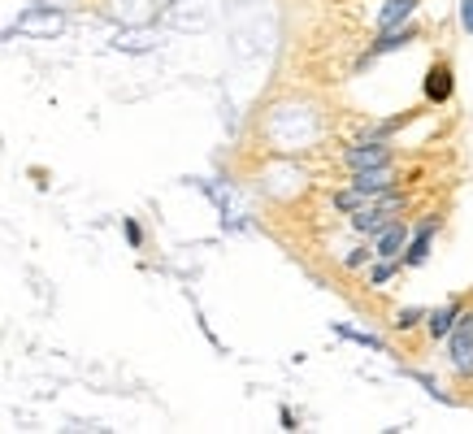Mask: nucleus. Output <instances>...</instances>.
Listing matches in <instances>:
<instances>
[{"instance_id": "f257e3e1", "label": "nucleus", "mask_w": 473, "mask_h": 434, "mask_svg": "<svg viewBox=\"0 0 473 434\" xmlns=\"http://www.w3.org/2000/svg\"><path fill=\"white\" fill-rule=\"evenodd\" d=\"M452 339V356L461 374H473V317H456V326L447 330Z\"/></svg>"}, {"instance_id": "f03ea898", "label": "nucleus", "mask_w": 473, "mask_h": 434, "mask_svg": "<svg viewBox=\"0 0 473 434\" xmlns=\"http://www.w3.org/2000/svg\"><path fill=\"white\" fill-rule=\"evenodd\" d=\"M391 165H373V170H352V191L356 196H382V191H391Z\"/></svg>"}, {"instance_id": "7ed1b4c3", "label": "nucleus", "mask_w": 473, "mask_h": 434, "mask_svg": "<svg viewBox=\"0 0 473 434\" xmlns=\"http://www.w3.org/2000/svg\"><path fill=\"white\" fill-rule=\"evenodd\" d=\"M404 244H409V226H404V221H386V226L373 235V256L395 261V256L404 252Z\"/></svg>"}, {"instance_id": "20e7f679", "label": "nucleus", "mask_w": 473, "mask_h": 434, "mask_svg": "<svg viewBox=\"0 0 473 434\" xmlns=\"http://www.w3.org/2000/svg\"><path fill=\"white\" fill-rule=\"evenodd\" d=\"M348 165L352 170H373V165H391V148L378 139H365L356 143V148H348Z\"/></svg>"}, {"instance_id": "39448f33", "label": "nucleus", "mask_w": 473, "mask_h": 434, "mask_svg": "<svg viewBox=\"0 0 473 434\" xmlns=\"http://www.w3.org/2000/svg\"><path fill=\"white\" fill-rule=\"evenodd\" d=\"M430 244H434V217H426L413 235V244H404V265H426L430 256Z\"/></svg>"}, {"instance_id": "423d86ee", "label": "nucleus", "mask_w": 473, "mask_h": 434, "mask_svg": "<svg viewBox=\"0 0 473 434\" xmlns=\"http://www.w3.org/2000/svg\"><path fill=\"white\" fill-rule=\"evenodd\" d=\"M61 26H65V18L53 13V9H48V13H26V18L18 22L22 35H61Z\"/></svg>"}, {"instance_id": "0eeeda50", "label": "nucleus", "mask_w": 473, "mask_h": 434, "mask_svg": "<svg viewBox=\"0 0 473 434\" xmlns=\"http://www.w3.org/2000/svg\"><path fill=\"white\" fill-rule=\"evenodd\" d=\"M409 39H417V26H391V30H382V39L369 48V57H382V53H395V48H404Z\"/></svg>"}, {"instance_id": "6e6552de", "label": "nucleus", "mask_w": 473, "mask_h": 434, "mask_svg": "<svg viewBox=\"0 0 473 434\" xmlns=\"http://www.w3.org/2000/svg\"><path fill=\"white\" fill-rule=\"evenodd\" d=\"M456 317H461V304H443V309H434L430 317H426V330H430V339H447V330L456 326Z\"/></svg>"}, {"instance_id": "1a4fd4ad", "label": "nucleus", "mask_w": 473, "mask_h": 434, "mask_svg": "<svg viewBox=\"0 0 473 434\" xmlns=\"http://www.w3.org/2000/svg\"><path fill=\"white\" fill-rule=\"evenodd\" d=\"M426 100H434V105L452 100V70H447V66H434V70L426 74Z\"/></svg>"}, {"instance_id": "9d476101", "label": "nucleus", "mask_w": 473, "mask_h": 434, "mask_svg": "<svg viewBox=\"0 0 473 434\" xmlns=\"http://www.w3.org/2000/svg\"><path fill=\"white\" fill-rule=\"evenodd\" d=\"M413 9H417V0H386V9L378 13V26L391 30V26H404L413 18Z\"/></svg>"}, {"instance_id": "9b49d317", "label": "nucleus", "mask_w": 473, "mask_h": 434, "mask_svg": "<svg viewBox=\"0 0 473 434\" xmlns=\"http://www.w3.org/2000/svg\"><path fill=\"white\" fill-rule=\"evenodd\" d=\"M334 334H343V339L361 343V347H373V352H382V339H373V334H365V330H352V326H334Z\"/></svg>"}, {"instance_id": "f8f14e48", "label": "nucleus", "mask_w": 473, "mask_h": 434, "mask_svg": "<svg viewBox=\"0 0 473 434\" xmlns=\"http://www.w3.org/2000/svg\"><path fill=\"white\" fill-rule=\"evenodd\" d=\"M395 274H400V256H395V261H382V265H373L369 282H373V287H382V282H391Z\"/></svg>"}, {"instance_id": "ddd939ff", "label": "nucleus", "mask_w": 473, "mask_h": 434, "mask_svg": "<svg viewBox=\"0 0 473 434\" xmlns=\"http://www.w3.org/2000/svg\"><path fill=\"white\" fill-rule=\"evenodd\" d=\"M369 256H373V248H352V252L343 256V265H348V269H365Z\"/></svg>"}, {"instance_id": "4468645a", "label": "nucleus", "mask_w": 473, "mask_h": 434, "mask_svg": "<svg viewBox=\"0 0 473 434\" xmlns=\"http://www.w3.org/2000/svg\"><path fill=\"white\" fill-rule=\"evenodd\" d=\"M421 317H426V313H421V309H400V317H395V326H400V330H413V326H417Z\"/></svg>"}, {"instance_id": "2eb2a0df", "label": "nucleus", "mask_w": 473, "mask_h": 434, "mask_svg": "<svg viewBox=\"0 0 473 434\" xmlns=\"http://www.w3.org/2000/svg\"><path fill=\"white\" fill-rule=\"evenodd\" d=\"M461 26L473 35V0H461Z\"/></svg>"}, {"instance_id": "dca6fc26", "label": "nucleus", "mask_w": 473, "mask_h": 434, "mask_svg": "<svg viewBox=\"0 0 473 434\" xmlns=\"http://www.w3.org/2000/svg\"><path fill=\"white\" fill-rule=\"evenodd\" d=\"M126 239H130V248H139V239H143V235H139V226H135L130 217H126Z\"/></svg>"}]
</instances>
